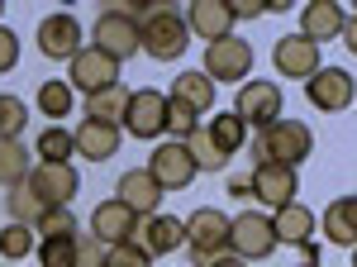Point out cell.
Returning <instances> with one entry per match:
<instances>
[{
  "label": "cell",
  "mask_w": 357,
  "mask_h": 267,
  "mask_svg": "<svg viewBox=\"0 0 357 267\" xmlns=\"http://www.w3.org/2000/svg\"><path fill=\"white\" fill-rule=\"evenodd\" d=\"M186 148H191V158H195V167H205V172H224V162H229V153H224L220 143L205 134V124L186 138Z\"/></svg>",
  "instance_id": "obj_31"
},
{
  "label": "cell",
  "mask_w": 357,
  "mask_h": 267,
  "mask_svg": "<svg viewBox=\"0 0 357 267\" xmlns=\"http://www.w3.org/2000/svg\"><path fill=\"white\" fill-rule=\"evenodd\" d=\"M248 153H252V167L262 162H281V167H301L310 153H314V134L305 129L301 120H276L272 129H262L257 138H248Z\"/></svg>",
  "instance_id": "obj_2"
},
{
  "label": "cell",
  "mask_w": 357,
  "mask_h": 267,
  "mask_svg": "<svg viewBox=\"0 0 357 267\" xmlns=\"http://www.w3.org/2000/svg\"><path fill=\"white\" fill-rule=\"evenodd\" d=\"M91 48L110 53L114 62H129L134 53H143V29L129 15V5H105L96 15V29H91Z\"/></svg>",
  "instance_id": "obj_3"
},
{
  "label": "cell",
  "mask_w": 357,
  "mask_h": 267,
  "mask_svg": "<svg viewBox=\"0 0 357 267\" xmlns=\"http://www.w3.org/2000/svg\"><path fill=\"white\" fill-rule=\"evenodd\" d=\"M229 253H234V258H243V263H262V258H272V253H276L272 215H262V210H243V215H234Z\"/></svg>",
  "instance_id": "obj_5"
},
{
  "label": "cell",
  "mask_w": 357,
  "mask_h": 267,
  "mask_svg": "<svg viewBox=\"0 0 357 267\" xmlns=\"http://www.w3.org/2000/svg\"><path fill=\"white\" fill-rule=\"evenodd\" d=\"M0 10H5V5H0Z\"/></svg>",
  "instance_id": "obj_45"
},
{
  "label": "cell",
  "mask_w": 357,
  "mask_h": 267,
  "mask_svg": "<svg viewBox=\"0 0 357 267\" xmlns=\"http://www.w3.org/2000/svg\"><path fill=\"white\" fill-rule=\"evenodd\" d=\"M119 129H129L134 138H148V143H153V138H162V134H167V96H162V91H153V86L134 91Z\"/></svg>",
  "instance_id": "obj_10"
},
{
  "label": "cell",
  "mask_w": 357,
  "mask_h": 267,
  "mask_svg": "<svg viewBox=\"0 0 357 267\" xmlns=\"http://www.w3.org/2000/svg\"><path fill=\"white\" fill-rule=\"evenodd\" d=\"M29 187L38 191V201H43L48 210H62V205H72V196L82 191V177H77L72 162H33Z\"/></svg>",
  "instance_id": "obj_7"
},
{
  "label": "cell",
  "mask_w": 357,
  "mask_h": 267,
  "mask_svg": "<svg viewBox=\"0 0 357 267\" xmlns=\"http://www.w3.org/2000/svg\"><path fill=\"white\" fill-rule=\"evenodd\" d=\"M319 229H324V239L338 243V248H357V196H338L329 210H324Z\"/></svg>",
  "instance_id": "obj_22"
},
{
  "label": "cell",
  "mask_w": 357,
  "mask_h": 267,
  "mask_svg": "<svg viewBox=\"0 0 357 267\" xmlns=\"http://www.w3.org/2000/svg\"><path fill=\"white\" fill-rule=\"evenodd\" d=\"M234 115L257 134L272 129L276 120H281V86L276 81H243L238 86V101H234Z\"/></svg>",
  "instance_id": "obj_6"
},
{
  "label": "cell",
  "mask_w": 357,
  "mask_h": 267,
  "mask_svg": "<svg viewBox=\"0 0 357 267\" xmlns=\"http://www.w3.org/2000/svg\"><path fill=\"white\" fill-rule=\"evenodd\" d=\"M134 243L148 258H167V253H176L186 243V219H176V215H148V219H138Z\"/></svg>",
  "instance_id": "obj_17"
},
{
  "label": "cell",
  "mask_w": 357,
  "mask_h": 267,
  "mask_svg": "<svg viewBox=\"0 0 357 267\" xmlns=\"http://www.w3.org/2000/svg\"><path fill=\"white\" fill-rule=\"evenodd\" d=\"M272 62H276V72L291 77V81H310L324 67L319 62V43H310L305 34H281L276 48H272Z\"/></svg>",
  "instance_id": "obj_13"
},
{
  "label": "cell",
  "mask_w": 357,
  "mask_h": 267,
  "mask_svg": "<svg viewBox=\"0 0 357 267\" xmlns=\"http://www.w3.org/2000/svg\"><path fill=\"white\" fill-rule=\"evenodd\" d=\"M67 86H82L86 96H96V91H110V86H119V62H114L110 53H100V48H91L86 43L82 53L67 62Z\"/></svg>",
  "instance_id": "obj_11"
},
{
  "label": "cell",
  "mask_w": 357,
  "mask_h": 267,
  "mask_svg": "<svg viewBox=\"0 0 357 267\" xmlns=\"http://www.w3.org/2000/svg\"><path fill=\"white\" fill-rule=\"evenodd\" d=\"M205 134L220 143L229 158H234V153H238V148L248 143V124L238 120V115H234V110H220V115H210V120H205Z\"/></svg>",
  "instance_id": "obj_27"
},
{
  "label": "cell",
  "mask_w": 357,
  "mask_h": 267,
  "mask_svg": "<svg viewBox=\"0 0 357 267\" xmlns=\"http://www.w3.org/2000/svg\"><path fill=\"white\" fill-rule=\"evenodd\" d=\"M348 29V10L338 0H310L301 10V34L310 43H329V38H343Z\"/></svg>",
  "instance_id": "obj_20"
},
{
  "label": "cell",
  "mask_w": 357,
  "mask_h": 267,
  "mask_svg": "<svg viewBox=\"0 0 357 267\" xmlns=\"http://www.w3.org/2000/svg\"><path fill=\"white\" fill-rule=\"evenodd\" d=\"M148 172L158 177V187L162 191H186L195 182V158H191V148L186 143H176V138H167V143H158L153 148V158H148Z\"/></svg>",
  "instance_id": "obj_8"
},
{
  "label": "cell",
  "mask_w": 357,
  "mask_h": 267,
  "mask_svg": "<svg viewBox=\"0 0 357 267\" xmlns=\"http://www.w3.org/2000/svg\"><path fill=\"white\" fill-rule=\"evenodd\" d=\"M248 72H252V48H248L238 34L205 48V77L210 81H238V86H243Z\"/></svg>",
  "instance_id": "obj_14"
},
{
  "label": "cell",
  "mask_w": 357,
  "mask_h": 267,
  "mask_svg": "<svg viewBox=\"0 0 357 267\" xmlns=\"http://www.w3.org/2000/svg\"><path fill=\"white\" fill-rule=\"evenodd\" d=\"M86 239V234H82ZM82 239H48L38 243V267H82Z\"/></svg>",
  "instance_id": "obj_30"
},
{
  "label": "cell",
  "mask_w": 357,
  "mask_h": 267,
  "mask_svg": "<svg viewBox=\"0 0 357 267\" xmlns=\"http://www.w3.org/2000/svg\"><path fill=\"white\" fill-rule=\"evenodd\" d=\"M195 129H200V115H195V110H186L181 101H172V96H167V134H172L176 143H186Z\"/></svg>",
  "instance_id": "obj_35"
},
{
  "label": "cell",
  "mask_w": 357,
  "mask_h": 267,
  "mask_svg": "<svg viewBox=\"0 0 357 267\" xmlns=\"http://www.w3.org/2000/svg\"><path fill=\"white\" fill-rule=\"evenodd\" d=\"M234 5V20H257V15H267V0H229Z\"/></svg>",
  "instance_id": "obj_39"
},
{
  "label": "cell",
  "mask_w": 357,
  "mask_h": 267,
  "mask_svg": "<svg viewBox=\"0 0 357 267\" xmlns=\"http://www.w3.org/2000/svg\"><path fill=\"white\" fill-rule=\"evenodd\" d=\"M129 86H110V91H96L86 96V120H100V124H124V110H129Z\"/></svg>",
  "instance_id": "obj_25"
},
{
  "label": "cell",
  "mask_w": 357,
  "mask_h": 267,
  "mask_svg": "<svg viewBox=\"0 0 357 267\" xmlns=\"http://www.w3.org/2000/svg\"><path fill=\"white\" fill-rule=\"evenodd\" d=\"M33 234H43L38 243H48V239H82V224H77V215L62 205V210H48V215H43V219L33 224Z\"/></svg>",
  "instance_id": "obj_32"
},
{
  "label": "cell",
  "mask_w": 357,
  "mask_h": 267,
  "mask_svg": "<svg viewBox=\"0 0 357 267\" xmlns=\"http://www.w3.org/2000/svg\"><path fill=\"white\" fill-rule=\"evenodd\" d=\"M119 153V124H100V120H82L77 124V158L105 162Z\"/></svg>",
  "instance_id": "obj_21"
},
{
  "label": "cell",
  "mask_w": 357,
  "mask_h": 267,
  "mask_svg": "<svg viewBox=\"0 0 357 267\" xmlns=\"http://www.w3.org/2000/svg\"><path fill=\"white\" fill-rule=\"evenodd\" d=\"M38 110H43L48 120H62V115L72 110V86H67V81H43V86H38Z\"/></svg>",
  "instance_id": "obj_34"
},
{
  "label": "cell",
  "mask_w": 357,
  "mask_h": 267,
  "mask_svg": "<svg viewBox=\"0 0 357 267\" xmlns=\"http://www.w3.org/2000/svg\"><path fill=\"white\" fill-rule=\"evenodd\" d=\"M229 196H238V201L252 196V177H229Z\"/></svg>",
  "instance_id": "obj_40"
},
{
  "label": "cell",
  "mask_w": 357,
  "mask_h": 267,
  "mask_svg": "<svg viewBox=\"0 0 357 267\" xmlns=\"http://www.w3.org/2000/svg\"><path fill=\"white\" fill-rule=\"evenodd\" d=\"M114 196H119V201H124L138 219H148V215H158V205H162L167 191L158 187V177H153L148 167H129V172L114 182Z\"/></svg>",
  "instance_id": "obj_18"
},
{
  "label": "cell",
  "mask_w": 357,
  "mask_h": 267,
  "mask_svg": "<svg viewBox=\"0 0 357 267\" xmlns=\"http://www.w3.org/2000/svg\"><path fill=\"white\" fill-rule=\"evenodd\" d=\"M229 234H234V219L224 210H210L200 205L195 215H186V248H191V263L205 267L229 253Z\"/></svg>",
  "instance_id": "obj_4"
},
{
  "label": "cell",
  "mask_w": 357,
  "mask_h": 267,
  "mask_svg": "<svg viewBox=\"0 0 357 267\" xmlns=\"http://www.w3.org/2000/svg\"><path fill=\"white\" fill-rule=\"evenodd\" d=\"M205 267H248L243 258H234V253H224V258H215V263H205Z\"/></svg>",
  "instance_id": "obj_42"
},
{
  "label": "cell",
  "mask_w": 357,
  "mask_h": 267,
  "mask_svg": "<svg viewBox=\"0 0 357 267\" xmlns=\"http://www.w3.org/2000/svg\"><path fill=\"white\" fill-rule=\"evenodd\" d=\"M353 267H357V248H353Z\"/></svg>",
  "instance_id": "obj_44"
},
{
  "label": "cell",
  "mask_w": 357,
  "mask_h": 267,
  "mask_svg": "<svg viewBox=\"0 0 357 267\" xmlns=\"http://www.w3.org/2000/svg\"><path fill=\"white\" fill-rule=\"evenodd\" d=\"M129 15L143 29V53L153 57V62H176V57L186 53V38H191L186 15H176L162 0H138V5H129Z\"/></svg>",
  "instance_id": "obj_1"
},
{
  "label": "cell",
  "mask_w": 357,
  "mask_h": 267,
  "mask_svg": "<svg viewBox=\"0 0 357 267\" xmlns=\"http://www.w3.org/2000/svg\"><path fill=\"white\" fill-rule=\"evenodd\" d=\"M5 210H10L15 224H29V229H33V224L48 215V205L38 201V191L29 187V182H20V187H10V196H5Z\"/></svg>",
  "instance_id": "obj_28"
},
{
  "label": "cell",
  "mask_w": 357,
  "mask_h": 267,
  "mask_svg": "<svg viewBox=\"0 0 357 267\" xmlns=\"http://www.w3.org/2000/svg\"><path fill=\"white\" fill-rule=\"evenodd\" d=\"M100 267H153V258L138 243H114V248H105V263Z\"/></svg>",
  "instance_id": "obj_37"
},
{
  "label": "cell",
  "mask_w": 357,
  "mask_h": 267,
  "mask_svg": "<svg viewBox=\"0 0 357 267\" xmlns=\"http://www.w3.org/2000/svg\"><path fill=\"white\" fill-rule=\"evenodd\" d=\"M138 234V215L119 201V196H110V201H100L96 210H91V239H100L105 248H114V243H134Z\"/></svg>",
  "instance_id": "obj_15"
},
{
  "label": "cell",
  "mask_w": 357,
  "mask_h": 267,
  "mask_svg": "<svg viewBox=\"0 0 357 267\" xmlns=\"http://www.w3.org/2000/svg\"><path fill=\"white\" fill-rule=\"evenodd\" d=\"M33 153H29L20 138H0V187H20V182H29V172H33Z\"/></svg>",
  "instance_id": "obj_26"
},
{
  "label": "cell",
  "mask_w": 357,
  "mask_h": 267,
  "mask_svg": "<svg viewBox=\"0 0 357 267\" xmlns=\"http://www.w3.org/2000/svg\"><path fill=\"white\" fill-rule=\"evenodd\" d=\"M172 101H181L186 110L205 115V110H215V81L205 77V67H195V72H181V77L172 81Z\"/></svg>",
  "instance_id": "obj_24"
},
{
  "label": "cell",
  "mask_w": 357,
  "mask_h": 267,
  "mask_svg": "<svg viewBox=\"0 0 357 267\" xmlns=\"http://www.w3.org/2000/svg\"><path fill=\"white\" fill-rule=\"evenodd\" d=\"M15 62H20V34L0 24V77H5V72H10Z\"/></svg>",
  "instance_id": "obj_38"
},
{
  "label": "cell",
  "mask_w": 357,
  "mask_h": 267,
  "mask_svg": "<svg viewBox=\"0 0 357 267\" xmlns=\"http://www.w3.org/2000/svg\"><path fill=\"white\" fill-rule=\"evenodd\" d=\"M343 48L357 57V15H348V29H343Z\"/></svg>",
  "instance_id": "obj_41"
},
{
  "label": "cell",
  "mask_w": 357,
  "mask_h": 267,
  "mask_svg": "<svg viewBox=\"0 0 357 267\" xmlns=\"http://www.w3.org/2000/svg\"><path fill=\"white\" fill-rule=\"evenodd\" d=\"M272 229H276V243H310V234H314V210L310 205H301V201H291V205H281V210L272 215Z\"/></svg>",
  "instance_id": "obj_23"
},
{
  "label": "cell",
  "mask_w": 357,
  "mask_h": 267,
  "mask_svg": "<svg viewBox=\"0 0 357 267\" xmlns=\"http://www.w3.org/2000/svg\"><path fill=\"white\" fill-rule=\"evenodd\" d=\"M29 124V110L20 96H0V138H20Z\"/></svg>",
  "instance_id": "obj_36"
},
{
  "label": "cell",
  "mask_w": 357,
  "mask_h": 267,
  "mask_svg": "<svg viewBox=\"0 0 357 267\" xmlns=\"http://www.w3.org/2000/svg\"><path fill=\"white\" fill-rule=\"evenodd\" d=\"M33 248H38V239H33V229H29V224H15V219H10V224L0 229V258L20 263V258H29Z\"/></svg>",
  "instance_id": "obj_33"
},
{
  "label": "cell",
  "mask_w": 357,
  "mask_h": 267,
  "mask_svg": "<svg viewBox=\"0 0 357 267\" xmlns=\"http://www.w3.org/2000/svg\"><path fill=\"white\" fill-rule=\"evenodd\" d=\"M301 267H319V263H301Z\"/></svg>",
  "instance_id": "obj_43"
},
{
  "label": "cell",
  "mask_w": 357,
  "mask_h": 267,
  "mask_svg": "<svg viewBox=\"0 0 357 267\" xmlns=\"http://www.w3.org/2000/svg\"><path fill=\"white\" fill-rule=\"evenodd\" d=\"M38 158H43V162H72V158H77V134L48 124V129L38 134Z\"/></svg>",
  "instance_id": "obj_29"
},
{
  "label": "cell",
  "mask_w": 357,
  "mask_h": 267,
  "mask_svg": "<svg viewBox=\"0 0 357 267\" xmlns=\"http://www.w3.org/2000/svg\"><path fill=\"white\" fill-rule=\"evenodd\" d=\"M82 20L77 15H48V20H38V53L53 57V62H72V57L82 53Z\"/></svg>",
  "instance_id": "obj_12"
},
{
  "label": "cell",
  "mask_w": 357,
  "mask_h": 267,
  "mask_svg": "<svg viewBox=\"0 0 357 267\" xmlns=\"http://www.w3.org/2000/svg\"><path fill=\"white\" fill-rule=\"evenodd\" d=\"M305 101L314 110H324V115H338V110H348L357 101V81L343 67H319L314 77L305 81Z\"/></svg>",
  "instance_id": "obj_9"
},
{
  "label": "cell",
  "mask_w": 357,
  "mask_h": 267,
  "mask_svg": "<svg viewBox=\"0 0 357 267\" xmlns=\"http://www.w3.org/2000/svg\"><path fill=\"white\" fill-rule=\"evenodd\" d=\"M296 191H301L296 167H281V162H262V167H252V201L272 205V215L281 210V205H291Z\"/></svg>",
  "instance_id": "obj_16"
},
{
  "label": "cell",
  "mask_w": 357,
  "mask_h": 267,
  "mask_svg": "<svg viewBox=\"0 0 357 267\" xmlns=\"http://www.w3.org/2000/svg\"><path fill=\"white\" fill-rule=\"evenodd\" d=\"M186 29L205 38V48L220 38H234V5L229 0H195L186 10Z\"/></svg>",
  "instance_id": "obj_19"
}]
</instances>
